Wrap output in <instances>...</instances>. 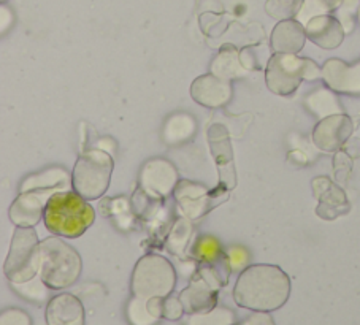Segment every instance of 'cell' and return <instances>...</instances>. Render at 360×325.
I'll return each mask as SVG.
<instances>
[{"mask_svg": "<svg viewBox=\"0 0 360 325\" xmlns=\"http://www.w3.org/2000/svg\"><path fill=\"white\" fill-rule=\"evenodd\" d=\"M184 306L179 297L169 295L164 298V319L167 321H179L184 314Z\"/></svg>", "mask_w": 360, "mask_h": 325, "instance_id": "f1b7e54d", "label": "cell"}, {"mask_svg": "<svg viewBox=\"0 0 360 325\" xmlns=\"http://www.w3.org/2000/svg\"><path fill=\"white\" fill-rule=\"evenodd\" d=\"M173 196H175V200L186 217L198 219V217L207 215L210 210L216 208L219 203L226 202L229 191L219 186L214 191H208L207 187L194 183V181L181 179L178 181Z\"/></svg>", "mask_w": 360, "mask_h": 325, "instance_id": "ba28073f", "label": "cell"}, {"mask_svg": "<svg viewBox=\"0 0 360 325\" xmlns=\"http://www.w3.org/2000/svg\"><path fill=\"white\" fill-rule=\"evenodd\" d=\"M192 236V224L191 219L186 216L176 217V221L173 222L169 235L165 238V246L172 254L181 255L186 248H188V243Z\"/></svg>", "mask_w": 360, "mask_h": 325, "instance_id": "7402d4cb", "label": "cell"}, {"mask_svg": "<svg viewBox=\"0 0 360 325\" xmlns=\"http://www.w3.org/2000/svg\"><path fill=\"white\" fill-rule=\"evenodd\" d=\"M322 78V68L314 60L297 54L275 53L265 68L266 87L276 96L290 97L299 89L302 81Z\"/></svg>", "mask_w": 360, "mask_h": 325, "instance_id": "277c9868", "label": "cell"}, {"mask_svg": "<svg viewBox=\"0 0 360 325\" xmlns=\"http://www.w3.org/2000/svg\"><path fill=\"white\" fill-rule=\"evenodd\" d=\"M314 193L319 200L318 208H316V215L322 219L332 221L340 215H345L347 211V198L346 193L335 186L328 178H316L313 181Z\"/></svg>", "mask_w": 360, "mask_h": 325, "instance_id": "e0dca14e", "label": "cell"}, {"mask_svg": "<svg viewBox=\"0 0 360 325\" xmlns=\"http://www.w3.org/2000/svg\"><path fill=\"white\" fill-rule=\"evenodd\" d=\"M40 254L39 276L49 289H67L77 283L83 270V262L75 248L54 235L40 241Z\"/></svg>", "mask_w": 360, "mask_h": 325, "instance_id": "3957f363", "label": "cell"}, {"mask_svg": "<svg viewBox=\"0 0 360 325\" xmlns=\"http://www.w3.org/2000/svg\"><path fill=\"white\" fill-rule=\"evenodd\" d=\"M235 322V314L227 308H218L208 312H198L186 317L184 325H232Z\"/></svg>", "mask_w": 360, "mask_h": 325, "instance_id": "d4e9b609", "label": "cell"}, {"mask_svg": "<svg viewBox=\"0 0 360 325\" xmlns=\"http://www.w3.org/2000/svg\"><path fill=\"white\" fill-rule=\"evenodd\" d=\"M148 300H141L132 297L127 305V319L130 325H156L159 319L151 316V312L148 311L146 306Z\"/></svg>", "mask_w": 360, "mask_h": 325, "instance_id": "4316f807", "label": "cell"}, {"mask_svg": "<svg viewBox=\"0 0 360 325\" xmlns=\"http://www.w3.org/2000/svg\"><path fill=\"white\" fill-rule=\"evenodd\" d=\"M322 79L333 92L360 96V59L354 65L338 58L328 59L322 65Z\"/></svg>", "mask_w": 360, "mask_h": 325, "instance_id": "4fadbf2b", "label": "cell"}, {"mask_svg": "<svg viewBox=\"0 0 360 325\" xmlns=\"http://www.w3.org/2000/svg\"><path fill=\"white\" fill-rule=\"evenodd\" d=\"M208 145L211 155L216 162V168H218V186L232 191L237 186V173H235L231 135L222 124H213L208 129Z\"/></svg>", "mask_w": 360, "mask_h": 325, "instance_id": "9c48e42d", "label": "cell"}, {"mask_svg": "<svg viewBox=\"0 0 360 325\" xmlns=\"http://www.w3.org/2000/svg\"><path fill=\"white\" fill-rule=\"evenodd\" d=\"M303 4L305 0H266L265 11L276 21L294 20L300 13Z\"/></svg>", "mask_w": 360, "mask_h": 325, "instance_id": "cb8c5ba5", "label": "cell"}, {"mask_svg": "<svg viewBox=\"0 0 360 325\" xmlns=\"http://www.w3.org/2000/svg\"><path fill=\"white\" fill-rule=\"evenodd\" d=\"M197 124L191 115H173L170 120L167 121L164 127V140L169 143V145H178V143L188 141L189 139H192Z\"/></svg>", "mask_w": 360, "mask_h": 325, "instance_id": "44dd1931", "label": "cell"}, {"mask_svg": "<svg viewBox=\"0 0 360 325\" xmlns=\"http://www.w3.org/2000/svg\"><path fill=\"white\" fill-rule=\"evenodd\" d=\"M290 279L283 268L269 264L246 267L233 287V300L240 308L271 312L285 305Z\"/></svg>", "mask_w": 360, "mask_h": 325, "instance_id": "6da1fadb", "label": "cell"}, {"mask_svg": "<svg viewBox=\"0 0 360 325\" xmlns=\"http://www.w3.org/2000/svg\"><path fill=\"white\" fill-rule=\"evenodd\" d=\"M354 132V122L343 113L322 117L313 130L314 146L324 153H337Z\"/></svg>", "mask_w": 360, "mask_h": 325, "instance_id": "30bf717a", "label": "cell"}, {"mask_svg": "<svg viewBox=\"0 0 360 325\" xmlns=\"http://www.w3.org/2000/svg\"><path fill=\"white\" fill-rule=\"evenodd\" d=\"M178 172L172 162L165 159H151L140 172V187L148 196L162 200L175 191Z\"/></svg>", "mask_w": 360, "mask_h": 325, "instance_id": "8fae6325", "label": "cell"}, {"mask_svg": "<svg viewBox=\"0 0 360 325\" xmlns=\"http://www.w3.org/2000/svg\"><path fill=\"white\" fill-rule=\"evenodd\" d=\"M210 73H213L222 79L231 81L233 78L243 77V75L248 73V70L241 64L237 48L232 45H224L221 46L219 53L216 54V58L211 62Z\"/></svg>", "mask_w": 360, "mask_h": 325, "instance_id": "ffe728a7", "label": "cell"}, {"mask_svg": "<svg viewBox=\"0 0 360 325\" xmlns=\"http://www.w3.org/2000/svg\"><path fill=\"white\" fill-rule=\"evenodd\" d=\"M307 42L305 26L297 20L279 21L271 30L270 45L275 53L299 54Z\"/></svg>", "mask_w": 360, "mask_h": 325, "instance_id": "ac0fdd59", "label": "cell"}, {"mask_svg": "<svg viewBox=\"0 0 360 325\" xmlns=\"http://www.w3.org/2000/svg\"><path fill=\"white\" fill-rule=\"evenodd\" d=\"M359 23H360V5H359Z\"/></svg>", "mask_w": 360, "mask_h": 325, "instance_id": "836d02e7", "label": "cell"}, {"mask_svg": "<svg viewBox=\"0 0 360 325\" xmlns=\"http://www.w3.org/2000/svg\"><path fill=\"white\" fill-rule=\"evenodd\" d=\"M229 255V262H231V267H232V272L233 270H240V268H243L248 262V254L245 249L241 248H232L231 253L227 254Z\"/></svg>", "mask_w": 360, "mask_h": 325, "instance_id": "f546056e", "label": "cell"}, {"mask_svg": "<svg viewBox=\"0 0 360 325\" xmlns=\"http://www.w3.org/2000/svg\"><path fill=\"white\" fill-rule=\"evenodd\" d=\"M316 2L321 5L322 10H324L326 13H328V11L338 10L341 5H343L345 0H316Z\"/></svg>", "mask_w": 360, "mask_h": 325, "instance_id": "d6a6232c", "label": "cell"}, {"mask_svg": "<svg viewBox=\"0 0 360 325\" xmlns=\"http://www.w3.org/2000/svg\"><path fill=\"white\" fill-rule=\"evenodd\" d=\"M176 286V270L169 259L159 254H146L136 262L130 281L132 295L141 300L169 297Z\"/></svg>", "mask_w": 360, "mask_h": 325, "instance_id": "5b68a950", "label": "cell"}, {"mask_svg": "<svg viewBox=\"0 0 360 325\" xmlns=\"http://www.w3.org/2000/svg\"><path fill=\"white\" fill-rule=\"evenodd\" d=\"M0 325H32V321L26 311L20 308L4 310L0 314Z\"/></svg>", "mask_w": 360, "mask_h": 325, "instance_id": "83f0119b", "label": "cell"}, {"mask_svg": "<svg viewBox=\"0 0 360 325\" xmlns=\"http://www.w3.org/2000/svg\"><path fill=\"white\" fill-rule=\"evenodd\" d=\"M240 325H275V322H273V319L269 312L254 311V314L245 319V321Z\"/></svg>", "mask_w": 360, "mask_h": 325, "instance_id": "4dcf8cb0", "label": "cell"}, {"mask_svg": "<svg viewBox=\"0 0 360 325\" xmlns=\"http://www.w3.org/2000/svg\"><path fill=\"white\" fill-rule=\"evenodd\" d=\"M13 289L20 293L21 297H24L29 302L32 303H43L48 298V289L49 287L43 283L41 278H34L30 281H26V283H20V284H13Z\"/></svg>", "mask_w": 360, "mask_h": 325, "instance_id": "484cf974", "label": "cell"}, {"mask_svg": "<svg viewBox=\"0 0 360 325\" xmlns=\"http://www.w3.org/2000/svg\"><path fill=\"white\" fill-rule=\"evenodd\" d=\"M232 325H233V324H232Z\"/></svg>", "mask_w": 360, "mask_h": 325, "instance_id": "d590c367", "label": "cell"}, {"mask_svg": "<svg viewBox=\"0 0 360 325\" xmlns=\"http://www.w3.org/2000/svg\"><path fill=\"white\" fill-rule=\"evenodd\" d=\"M53 191H27L20 192L8 210L10 221L16 227H35L45 215L48 200Z\"/></svg>", "mask_w": 360, "mask_h": 325, "instance_id": "7c38bea8", "label": "cell"}, {"mask_svg": "<svg viewBox=\"0 0 360 325\" xmlns=\"http://www.w3.org/2000/svg\"><path fill=\"white\" fill-rule=\"evenodd\" d=\"M307 39L322 49L338 48L345 40L346 30L343 24L332 15L314 16L305 24Z\"/></svg>", "mask_w": 360, "mask_h": 325, "instance_id": "9a60e30c", "label": "cell"}, {"mask_svg": "<svg viewBox=\"0 0 360 325\" xmlns=\"http://www.w3.org/2000/svg\"><path fill=\"white\" fill-rule=\"evenodd\" d=\"M191 97L207 108H221L232 97L231 81L222 79L213 73L202 75L191 84Z\"/></svg>", "mask_w": 360, "mask_h": 325, "instance_id": "5bb4252c", "label": "cell"}, {"mask_svg": "<svg viewBox=\"0 0 360 325\" xmlns=\"http://www.w3.org/2000/svg\"><path fill=\"white\" fill-rule=\"evenodd\" d=\"M40 240L34 227H16L10 251L4 264V273L11 284L26 283L39 276Z\"/></svg>", "mask_w": 360, "mask_h": 325, "instance_id": "52a82bcc", "label": "cell"}, {"mask_svg": "<svg viewBox=\"0 0 360 325\" xmlns=\"http://www.w3.org/2000/svg\"><path fill=\"white\" fill-rule=\"evenodd\" d=\"M96 219V210L75 191L56 192L48 200L43 221L53 235L78 238Z\"/></svg>", "mask_w": 360, "mask_h": 325, "instance_id": "7a4b0ae2", "label": "cell"}, {"mask_svg": "<svg viewBox=\"0 0 360 325\" xmlns=\"http://www.w3.org/2000/svg\"><path fill=\"white\" fill-rule=\"evenodd\" d=\"M148 311L151 312V316L156 319H162L164 317V297H153L146 302Z\"/></svg>", "mask_w": 360, "mask_h": 325, "instance_id": "1f68e13d", "label": "cell"}, {"mask_svg": "<svg viewBox=\"0 0 360 325\" xmlns=\"http://www.w3.org/2000/svg\"><path fill=\"white\" fill-rule=\"evenodd\" d=\"M73 187L72 177L68 174L64 168L51 167L46 170L39 172L35 174H30L21 183V192L27 191H70Z\"/></svg>", "mask_w": 360, "mask_h": 325, "instance_id": "d6986e66", "label": "cell"}, {"mask_svg": "<svg viewBox=\"0 0 360 325\" xmlns=\"http://www.w3.org/2000/svg\"><path fill=\"white\" fill-rule=\"evenodd\" d=\"M192 255L197 260H200L202 264H214L219 259L224 257V251H222L221 243L218 238L211 235L200 236L192 246Z\"/></svg>", "mask_w": 360, "mask_h": 325, "instance_id": "603a6c76", "label": "cell"}, {"mask_svg": "<svg viewBox=\"0 0 360 325\" xmlns=\"http://www.w3.org/2000/svg\"><path fill=\"white\" fill-rule=\"evenodd\" d=\"M113 158L102 149H86L79 154L72 172L73 191L84 200H98L108 191Z\"/></svg>", "mask_w": 360, "mask_h": 325, "instance_id": "8992f818", "label": "cell"}, {"mask_svg": "<svg viewBox=\"0 0 360 325\" xmlns=\"http://www.w3.org/2000/svg\"><path fill=\"white\" fill-rule=\"evenodd\" d=\"M2 2H5V0H2Z\"/></svg>", "mask_w": 360, "mask_h": 325, "instance_id": "e575fe53", "label": "cell"}, {"mask_svg": "<svg viewBox=\"0 0 360 325\" xmlns=\"http://www.w3.org/2000/svg\"><path fill=\"white\" fill-rule=\"evenodd\" d=\"M48 325H84V306L72 293H59L46 305Z\"/></svg>", "mask_w": 360, "mask_h": 325, "instance_id": "2e32d148", "label": "cell"}]
</instances>
